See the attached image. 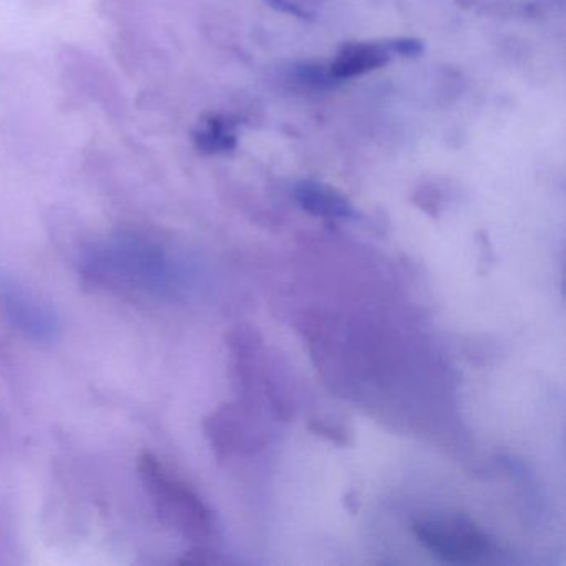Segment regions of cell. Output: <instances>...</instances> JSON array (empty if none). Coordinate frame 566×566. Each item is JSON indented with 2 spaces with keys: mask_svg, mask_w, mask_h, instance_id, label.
<instances>
[{
  "mask_svg": "<svg viewBox=\"0 0 566 566\" xmlns=\"http://www.w3.org/2000/svg\"><path fill=\"white\" fill-rule=\"evenodd\" d=\"M193 140L201 154H228L237 147V122L221 115H211L198 124Z\"/></svg>",
  "mask_w": 566,
  "mask_h": 566,
  "instance_id": "6",
  "label": "cell"
},
{
  "mask_svg": "<svg viewBox=\"0 0 566 566\" xmlns=\"http://www.w3.org/2000/svg\"><path fill=\"white\" fill-rule=\"evenodd\" d=\"M2 306H4L9 321L18 329L24 331L28 336L45 339L54 334V316L45 311L38 301L31 300L28 294L18 290L4 291Z\"/></svg>",
  "mask_w": 566,
  "mask_h": 566,
  "instance_id": "4",
  "label": "cell"
},
{
  "mask_svg": "<svg viewBox=\"0 0 566 566\" xmlns=\"http://www.w3.org/2000/svg\"><path fill=\"white\" fill-rule=\"evenodd\" d=\"M294 198L304 211L314 217L329 220H350L356 217V210L346 197L319 181H300L294 187Z\"/></svg>",
  "mask_w": 566,
  "mask_h": 566,
  "instance_id": "5",
  "label": "cell"
},
{
  "mask_svg": "<svg viewBox=\"0 0 566 566\" xmlns=\"http://www.w3.org/2000/svg\"><path fill=\"white\" fill-rule=\"evenodd\" d=\"M266 2L271 8L284 12V14L296 15V18L303 19L310 18V12L304 11V8H301L296 0H266Z\"/></svg>",
  "mask_w": 566,
  "mask_h": 566,
  "instance_id": "7",
  "label": "cell"
},
{
  "mask_svg": "<svg viewBox=\"0 0 566 566\" xmlns=\"http://www.w3.org/2000/svg\"><path fill=\"white\" fill-rule=\"evenodd\" d=\"M412 532L433 556L453 565L482 563L495 553L489 535L465 516L420 518L413 522Z\"/></svg>",
  "mask_w": 566,
  "mask_h": 566,
  "instance_id": "2",
  "label": "cell"
},
{
  "mask_svg": "<svg viewBox=\"0 0 566 566\" xmlns=\"http://www.w3.org/2000/svg\"><path fill=\"white\" fill-rule=\"evenodd\" d=\"M140 476L160 518L190 538L210 535L211 515L200 496L175 476L157 457L145 453L140 459Z\"/></svg>",
  "mask_w": 566,
  "mask_h": 566,
  "instance_id": "1",
  "label": "cell"
},
{
  "mask_svg": "<svg viewBox=\"0 0 566 566\" xmlns=\"http://www.w3.org/2000/svg\"><path fill=\"white\" fill-rule=\"evenodd\" d=\"M399 55V39L389 42H353L343 45L331 64V72L337 81L360 77L377 71Z\"/></svg>",
  "mask_w": 566,
  "mask_h": 566,
  "instance_id": "3",
  "label": "cell"
}]
</instances>
